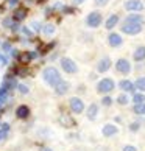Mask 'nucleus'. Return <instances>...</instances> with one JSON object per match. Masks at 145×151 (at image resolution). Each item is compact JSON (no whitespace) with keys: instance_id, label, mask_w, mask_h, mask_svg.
Masks as SVG:
<instances>
[{"instance_id":"obj_1","label":"nucleus","mask_w":145,"mask_h":151,"mask_svg":"<svg viewBox=\"0 0 145 151\" xmlns=\"http://www.w3.org/2000/svg\"><path fill=\"white\" fill-rule=\"evenodd\" d=\"M42 76H44V81H45L47 84H50V86H56L58 83L61 81V75H59V72L55 69V67H47V69L44 70Z\"/></svg>"},{"instance_id":"obj_2","label":"nucleus","mask_w":145,"mask_h":151,"mask_svg":"<svg viewBox=\"0 0 145 151\" xmlns=\"http://www.w3.org/2000/svg\"><path fill=\"white\" fill-rule=\"evenodd\" d=\"M122 31L125 35H139L142 31V24H134V22H125L122 25Z\"/></svg>"},{"instance_id":"obj_3","label":"nucleus","mask_w":145,"mask_h":151,"mask_svg":"<svg viewBox=\"0 0 145 151\" xmlns=\"http://www.w3.org/2000/svg\"><path fill=\"white\" fill-rule=\"evenodd\" d=\"M111 91H114V81L111 80V78H103V80L98 83V86H97V92L108 93Z\"/></svg>"},{"instance_id":"obj_4","label":"nucleus","mask_w":145,"mask_h":151,"mask_svg":"<svg viewBox=\"0 0 145 151\" xmlns=\"http://www.w3.org/2000/svg\"><path fill=\"white\" fill-rule=\"evenodd\" d=\"M61 67H63L64 72H67V73H75V72L78 70L76 64L70 58H63L61 59Z\"/></svg>"},{"instance_id":"obj_5","label":"nucleus","mask_w":145,"mask_h":151,"mask_svg":"<svg viewBox=\"0 0 145 151\" xmlns=\"http://www.w3.org/2000/svg\"><path fill=\"white\" fill-rule=\"evenodd\" d=\"M102 24V14L98 13V11H94L87 16V25L92 27V28H97V27Z\"/></svg>"},{"instance_id":"obj_6","label":"nucleus","mask_w":145,"mask_h":151,"mask_svg":"<svg viewBox=\"0 0 145 151\" xmlns=\"http://www.w3.org/2000/svg\"><path fill=\"white\" fill-rule=\"evenodd\" d=\"M69 106H70V109L74 111L75 114H80V112H83V109H84V104H83V101H81V100L78 98V97L70 98Z\"/></svg>"},{"instance_id":"obj_7","label":"nucleus","mask_w":145,"mask_h":151,"mask_svg":"<svg viewBox=\"0 0 145 151\" xmlns=\"http://www.w3.org/2000/svg\"><path fill=\"white\" fill-rule=\"evenodd\" d=\"M125 8L128 11H142L144 9V3L141 2V0H126Z\"/></svg>"},{"instance_id":"obj_8","label":"nucleus","mask_w":145,"mask_h":151,"mask_svg":"<svg viewBox=\"0 0 145 151\" xmlns=\"http://www.w3.org/2000/svg\"><path fill=\"white\" fill-rule=\"evenodd\" d=\"M115 69H117V72H120V73L126 75V73H130L131 65H130V63H128L126 59H119V61L115 63Z\"/></svg>"},{"instance_id":"obj_9","label":"nucleus","mask_w":145,"mask_h":151,"mask_svg":"<svg viewBox=\"0 0 145 151\" xmlns=\"http://www.w3.org/2000/svg\"><path fill=\"white\" fill-rule=\"evenodd\" d=\"M36 56H38V53H36V52H25V53H20L17 59H19V63H20V64H24V65H25V64H28L31 59H35Z\"/></svg>"},{"instance_id":"obj_10","label":"nucleus","mask_w":145,"mask_h":151,"mask_svg":"<svg viewBox=\"0 0 145 151\" xmlns=\"http://www.w3.org/2000/svg\"><path fill=\"white\" fill-rule=\"evenodd\" d=\"M122 42H123V39H122L120 35H117V33H111L108 37V44L111 47H119V45H122Z\"/></svg>"},{"instance_id":"obj_11","label":"nucleus","mask_w":145,"mask_h":151,"mask_svg":"<svg viewBox=\"0 0 145 151\" xmlns=\"http://www.w3.org/2000/svg\"><path fill=\"white\" fill-rule=\"evenodd\" d=\"M27 14H28V9H27L25 6H19L17 9L14 11V14H13V19L16 22H19V20H24L27 17Z\"/></svg>"},{"instance_id":"obj_12","label":"nucleus","mask_w":145,"mask_h":151,"mask_svg":"<svg viewBox=\"0 0 145 151\" xmlns=\"http://www.w3.org/2000/svg\"><path fill=\"white\" fill-rule=\"evenodd\" d=\"M111 67V59L109 58H103L98 61L97 64V70L100 72V73H103V72H108V69Z\"/></svg>"},{"instance_id":"obj_13","label":"nucleus","mask_w":145,"mask_h":151,"mask_svg":"<svg viewBox=\"0 0 145 151\" xmlns=\"http://www.w3.org/2000/svg\"><path fill=\"white\" fill-rule=\"evenodd\" d=\"M59 123L63 125L64 128H70V126H75V120L72 119L70 115H66V114H63L59 117Z\"/></svg>"},{"instance_id":"obj_14","label":"nucleus","mask_w":145,"mask_h":151,"mask_svg":"<svg viewBox=\"0 0 145 151\" xmlns=\"http://www.w3.org/2000/svg\"><path fill=\"white\" fill-rule=\"evenodd\" d=\"M67 91H69V83H66V81H63V80H61L58 84L55 86V92H56L58 95H64Z\"/></svg>"},{"instance_id":"obj_15","label":"nucleus","mask_w":145,"mask_h":151,"mask_svg":"<svg viewBox=\"0 0 145 151\" xmlns=\"http://www.w3.org/2000/svg\"><path fill=\"white\" fill-rule=\"evenodd\" d=\"M16 115L19 117V119H27V117L30 115V108L25 104H22L17 108V111H16Z\"/></svg>"},{"instance_id":"obj_16","label":"nucleus","mask_w":145,"mask_h":151,"mask_svg":"<svg viewBox=\"0 0 145 151\" xmlns=\"http://www.w3.org/2000/svg\"><path fill=\"white\" fill-rule=\"evenodd\" d=\"M119 87L122 89V91H126V92H133L134 91V84H133L131 81H128V80H122L120 83H119Z\"/></svg>"},{"instance_id":"obj_17","label":"nucleus","mask_w":145,"mask_h":151,"mask_svg":"<svg viewBox=\"0 0 145 151\" xmlns=\"http://www.w3.org/2000/svg\"><path fill=\"white\" fill-rule=\"evenodd\" d=\"M17 84H16V80L11 75H6V78H5V81H3V89H6V91H9V89H13V87H16Z\"/></svg>"},{"instance_id":"obj_18","label":"nucleus","mask_w":145,"mask_h":151,"mask_svg":"<svg viewBox=\"0 0 145 151\" xmlns=\"http://www.w3.org/2000/svg\"><path fill=\"white\" fill-rule=\"evenodd\" d=\"M103 136H106V137H109V136H114V134L117 132V128L114 126V125H105L103 126Z\"/></svg>"},{"instance_id":"obj_19","label":"nucleus","mask_w":145,"mask_h":151,"mask_svg":"<svg viewBox=\"0 0 145 151\" xmlns=\"http://www.w3.org/2000/svg\"><path fill=\"white\" fill-rule=\"evenodd\" d=\"M117 22H119V16H117V14L109 16V17H108V20H106V28H108V30L114 28V27L117 25Z\"/></svg>"},{"instance_id":"obj_20","label":"nucleus","mask_w":145,"mask_h":151,"mask_svg":"<svg viewBox=\"0 0 145 151\" xmlns=\"http://www.w3.org/2000/svg\"><path fill=\"white\" fill-rule=\"evenodd\" d=\"M97 112H98L97 104H91V106H89V109H87V119H89V120H95Z\"/></svg>"},{"instance_id":"obj_21","label":"nucleus","mask_w":145,"mask_h":151,"mask_svg":"<svg viewBox=\"0 0 145 151\" xmlns=\"http://www.w3.org/2000/svg\"><path fill=\"white\" fill-rule=\"evenodd\" d=\"M133 58H134V61H142L145 59V47H139L134 55H133Z\"/></svg>"},{"instance_id":"obj_22","label":"nucleus","mask_w":145,"mask_h":151,"mask_svg":"<svg viewBox=\"0 0 145 151\" xmlns=\"http://www.w3.org/2000/svg\"><path fill=\"white\" fill-rule=\"evenodd\" d=\"M133 111L137 114V115H145V103H139V104H134Z\"/></svg>"},{"instance_id":"obj_23","label":"nucleus","mask_w":145,"mask_h":151,"mask_svg":"<svg viewBox=\"0 0 145 151\" xmlns=\"http://www.w3.org/2000/svg\"><path fill=\"white\" fill-rule=\"evenodd\" d=\"M142 16H139V14H131V16H128L126 17V22H134V24H142Z\"/></svg>"},{"instance_id":"obj_24","label":"nucleus","mask_w":145,"mask_h":151,"mask_svg":"<svg viewBox=\"0 0 145 151\" xmlns=\"http://www.w3.org/2000/svg\"><path fill=\"white\" fill-rule=\"evenodd\" d=\"M42 31H44V35H53V33H55V25H52V24L44 25L42 27Z\"/></svg>"},{"instance_id":"obj_25","label":"nucleus","mask_w":145,"mask_h":151,"mask_svg":"<svg viewBox=\"0 0 145 151\" xmlns=\"http://www.w3.org/2000/svg\"><path fill=\"white\" fill-rule=\"evenodd\" d=\"M139 91H145V76H142V78H139V80L136 81V84H134Z\"/></svg>"},{"instance_id":"obj_26","label":"nucleus","mask_w":145,"mask_h":151,"mask_svg":"<svg viewBox=\"0 0 145 151\" xmlns=\"http://www.w3.org/2000/svg\"><path fill=\"white\" fill-rule=\"evenodd\" d=\"M133 101H134L136 104H139V103H145V95H142V93H136L134 97H133Z\"/></svg>"},{"instance_id":"obj_27","label":"nucleus","mask_w":145,"mask_h":151,"mask_svg":"<svg viewBox=\"0 0 145 151\" xmlns=\"http://www.w3.org/2000/svg\"><path fill=\"white\" fill-rule=\"evenodd\" d=\"M9 131V125L8 123H5V125H2V129H0V140H2V139L6 136V132Z\"/></svg>"},{"instance_id":"obj_28","label":"nucleus","mask_w":145,"mask_h":151,"mask_svg":"<svg viewBox=\"0 0 145 151\" xmlns=\"http://www.w3.org/2000/svg\"><path fill=\"white\" fill-rule=\"evenodd\" d=\"M117 101H119V104H126L128 103V97L126 95H119V97H117Z\"/></svg>"},{"instance_id":"obj_29","label":"nucleus","mask_w":145,"mask_h":151,"mask_svg":"<svg viewBox=\"0 0 145 151\" xmlns=\"http://www.w3.org/2000/svg\"><path fill=\"white\" fill-rule=\"evenodd\" d=\"M53 47H55V42H50L48 45H44V47H42V53H47L48 50H52Z\"/></svg>"},{"instance_id":"obj_30","label":"nucleus","mask_w":145,"mask_h":151,"mask_svg":"<svg viewBox=\"0 0 145 151\" xmlns=\"http://www.w3.org/2000/svg\"><path fill=\"white\" fill-rule=\"evenodd\" d=\"M17 89H19L20 93H28V87L24 86V84H17Z\"/></svg>"},{"instance_id":"obj_31","label":"nucleus","mask_w":145,"mask_h":151,"mask_svg":"<svg viewBox=\"0 0 145 151\" xmlns=\"http://www.w3.org/2000/svg\"><path fill=\"white\" fill-rule=\"evenodd\" d=\"M3 27H8V28H13V27H14V24H13V20H11V19H5V20H3Z\"/></svg>"},{"instance_id":"obj_32","label":"nucleus","mask_w":145,"mask_h":151,"mask_svg":"<svg viewBox=\"0 0 145 151\" xmlns=\"http://www.w3.org/2000/svg\"><path fill=\"white\" fill-rule=\"evenodd\" d=\"M102 103H103L105 106H109L111 103H113V100H111L109 97H105V98H103V101H102Z\"/></svg>"},{"instance_id":"obj_33","label":"nucleus","mask_w":145,"mask_h":151,"mask_svg":"<svg viewBox=\"0 0 145 151\" xmlns=\"http://www.w3.org/2000/svg\"><path fill=\"white\" fill-rule=\"evenodd\" d=\"M108 2H109V0H95V3L98 5V6H105Z\"/></svg>"},{"instance_id":"obj_34","label":"nucleus","mask_w":145,"mask_h":151,"mask_svg":"<svg viewBox=\"0 0 145 151\" xmlns=\"http://www.w3.org/2000/svg\"><path fill=\"white\" fill-rule=\"evenodd\" d=\"M123 151H137L136 147H131V145H126V147L123 148Z\"/></svg>"},{"instance_id":"obj_35","label":"nucleus","mask_w":145,"mask_h":151,"mask_svg":"<svg viewBox=\"0 0 145 151\" xmlns=\"http://www.w3.org/2000/svg\"><path fill=\"white\" fill-rule=\"evenodd\" d=\"M130 129H131V131H137V129H139V123H131Z\"/></svg>"},{"instance_id":"obj_36","label":"nucleus","mask_w":145,"mask_h":151,"mask_svg":"<svg viewBox=\"0 0 145 151\" xmlns=\"http://www.w3.org/2000/svg\"><path fill=\"white\" fill-rule=\"evenodd\" d=\"M31 27H33V30H36V31H38V30H42V28H39L41 25H39L38 22H33V24H31Z\"/></svg>"},{"instance_id":"obj_37","label":"nucleus","mask_w":145,"mask_h":151,"mask_svg":"<svg viewBox=\"0 0 145 151\" xmlns=\"http://www.w3.org/2000/svg\"><path fill=\"white\" fill-rule=\"evenodd\" d=\"M22 31H24V35H27V36H31V31L27 28V27H24V28H22Z\"/></svg>"},{"instance_id":"obj_38","label":"nucleus","mask_w":145,"mask_h":151,"mask_svg":"<svg viewBox=\"0 0 145 151\" xmlns=\"http://www.w3.org/2000/svg\"><path fill=\"white\" fill-rule=\"evenodd\" d=\"M64 13H74V8H70V6H64Z\"/></svg>"},{"instance_id":"obj_39","label":"nucleus","mask_w":145,"mask_h":151,"mask_svg":"<svg viewBox=\"0 0 145 151\" xmlns=\"http://www.w3.org/2000/svg\"><path fill=\"white\" fill-rule=\"evenodd\" d=\"M19 0H8V5H11V6H14L16 3H17Z\"/></svg>"},{"instance_id":"obj_40","label":"nucleus","mask_w":145,"mask_h":151,"mask_svg":"<svg viewBox=\"0 0 145 151\" xmlns=\"http://www.w3.org/2000/svg\"><path fill=\"white\" fill-rule=\"evenodd\" d=\"M9 48H11V45H9L8 42H5V44H3V50H9Z\"/></svg>"},{"instance_id":"obj_41","label":"nucleus","mask_w":145,"mask_h":151,"mask_svg":"<svg viewBox=\"0 0 145 151\" xmlns=\"http://www.w3.org/2000/svg\"><path fill=\"white\" fill-rule=\"evenodd\" d=\"M3 103H5V98H3V97H0V108L3 106Z\"/></svg>"},{"instance_id":"obj_42","label":"nucleus","mask_w":145,"mask_h":151,"mask_svg":"<svg viewBox=\"0 0 145 151\" xmlns=\"http://www.w3.org/2000/svg\"><path fill=\"white\" fill-rule=\"evenodd\" d=\"M74 2H75V3H83L84 0H74Z\"/></svg>"},{"instance_id":"obj_43","label":"nucleus","mask_w":145,"mask_h":151,"mask_svg":"<svg viewBox=\"0 0 145 151\" xmlns=\"http://www.w3.org/2000/svg\"><path fill=\"white\" fill-rule=\"evenodd\" d=\"M41 151H52V150H50V148H42Z\"/></svg>"},{"instance_id":"obj_44","label":"nucleus","mask_w":145,"mask_h":151,"mask_svg":"<svg viewBox=\"0 0 145 151\" xmlns=\"http://www.w3.org/2000/svg\"><path fill=\"white\" fill-rule=\"evenodd\" d=\"M44 2H47V0H38V3H44Z\"/></svg>"}]
</instances>
